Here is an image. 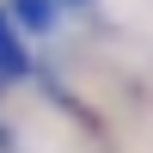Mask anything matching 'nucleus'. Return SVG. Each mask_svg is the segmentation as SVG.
Instances as JSON below:
<instances>
[{
    "label": "nucleus",
    "mask_w": 153,
    "mask_h": 153,
    "mask_svg": "<svg viewBox=\"0 0 153 153\" xmlns=\"http://www.w3.org/2000/svg\"><path fill=\"white\" fill-rule=\"evenodd\" d=\"M12 68H25V49L6 37V25H0V74H12Z\"/></svg>",
    "instance_id": "obj_1"
}]
</instances>
